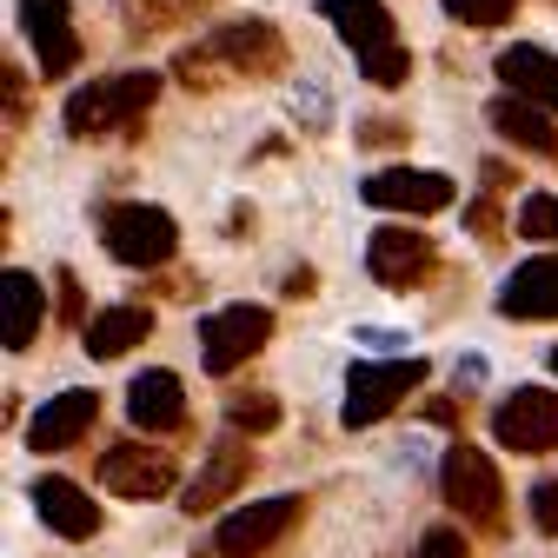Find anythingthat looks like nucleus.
Masks as SVG:
<instances>
[{"mask_svg":"<svg viewBox=\"0 0 558 558\" xmlns=\"http://www.w3.org/2000/svg\"><path fill=\"white\" fill-rule=\"evenodd\" d=\"M418 405H426V418H433V426H465V399L459 392H439V399H418Z\"/></svg>","mask_w":558,"mask_h":558,"instance_id":"e433bc0d","label":"nucleus"},{"mask_svg":"<svg viewBox=\"0 0 558 558\" xmlns=\"http://www.w3.org/2000/svg\"><path fill=\"white\" fill-rule=\"evenodd\" d=\"M319 14H326V27L339 34V47L353 53V66H360L366 87L392 94V87L412 81V53H405V40H399V21H392L386 0H319Z\"/></svg>","mask_w":558,"mask_h":558,"instance_id":"7ed1b4c3","label":"nucleus"},{"mask_svg":"<svg viewBox=\"0 0 558 558\" xmlns=\"http://www.w3.org/2000/svg\"><path fill=\"white\" fill-rule=\"evenodd\" d=\"M493 313H499L506 326H551V319H558V253L519 259V266L499 279Z\"/></svg>","mask_w":558,"mask_h":558,"instance_id":"2eb2a0df","label":"nucleus"},{"mask_svg":"<svg viewBox=\"0 0 558 558\" xmlns=\"http://www.w3.org/2000/svg\"><path fill=\"white\" fill-rule=\"evenodd\" d=\"M478 186H485V193H499V199H506V193H519V167L493 154V160H485V167H478Z\"/></svg>","mask_w":558,"mask_h":558,"instance_id":"c9c22d12","label":"nucleus"},{"mask_svg":"<svg viewBox=\"0 0 558 558\" xmlns=\"http://www.w3.org/2000/svg\"><path fill=\"white\" fill-rule=\"evenodd\" d=\"M220 0H120V21L133 40H154V34H180L193 21H206Z\"/></svg>","mask_w":558,"mask_h":558,"instance_id":"5701e85b","label":"nucleus"},{"mask_svg":"<svg viewBox=\"0 0 558 558\" xmlns=\"http://www.w3.org/2000/svg\"><path fill=\"white\" fill-rule=\"evenodd\" d=\"M512 233L525 246H558V193H525L512 214Z\"/></svg>","mask_w":558,"mask_h":558,"instance_id":"a878e982","label":"nucleus"},{"mask_svg":"<svg viewBox=\"0 0 558 558\" xmlns=\"http://www.w3.org/2000/svg\"><path fill=\"white\" fill-rule=\"evenodd\" d=\"M272 345V306H214V313H199V373H240L246 360H259Z\"/></svg>","mask_w":558,"mask_h":558,"instance_id":"0eeeda50","label":"nucleus"},{"mask_svg":"<svg viewBox=\"0 0 558 558\" xmlns=\"http://www.w3.org/2000/svg\"><path fill=\"white\" fill-rule=\"evenodd\" d=\"M147 339H154V306H147V300H107V306L87 319V332H81L87 360H100V366L140 353Z\"/></svg>","mask_w":558,"mask_h":558,"instance_id":"412c9836","label":"nucleus"},{"mask_svg":"<svg viewBox=\"0 0 558 558\" xmlns=\"http://www.w3.org/2000/svg\"><path fill=\"white\" fill-rule=\"evenodd\" d=\"M0 94H8V140H21L27 133V74H21V66L8 60V66H0Z\"/></svg>","mask_w":558,"mask_h":558,"instance_id":"2f4dec72","label":"nucleus"},{"mask_svg":"<svg viewBox=\"0 0 558 558\" xmlns=\"http://www.w3.org/2000/svg\"><path fill=\"white\" fill-rule=\"evenodd\" d=\"M94 227H100L107 259L126 272H167L180 259V220L154 199H100Z\"/></svg>","mask_w":558,"mask_h":558,"instance_id":"20e7f679","label":"nucleus"},{"mask_svg":"<svg viewBox=\"0 0 558 558\" xmlns=\"http://www.w3.org/2000/svg\"><path fill=\"white\" fill-rule=\"evenodd\" d=\"M14 21L34 47L40 81H66L81 66V27H74V0H14Z\"/></svg>","mask_w":558,"mask_h":558,"instance_id":"ddd939ff","label":"nucleus"},{"mask_svg":"<svg viewBox=\"0 0 558 558\" xmlns=\"http://www.w3.org/2000/svg\"><path fill=\"white\" fill-rule=\"evenodd\" d=\"M439 499L446 512H459V525L499 538L506 532V478H499V459L472 446V439H452L439 452Z\"/></svg>","mask_w":558,"mask_h":558,"instance_id":"39448f33","label":"nucleus"},{"mask_svg":"<svg viewBox=\"0 0 558 558\" xmlns=\"http://www.w3.org/2000/svg\"><path fill=\"white\" fill-rule=\"evenodd\" d=\"M126 418H133V433H186V386L180 373L167 366H147V373H133L126 379Z\"/></svg>","mask_w":558,"mask_h":558,"instance_id":"aec40b11","label":"nucleus"},{"mask_svg":"<svg viewBox=\"0 0 558 558\" xmlns=\"http://www.w3.org/2000/svg\"><path fill=\"white\" fill-rule=\"evenodd\" d=\"M360 199L373 214H399V220H433L446 206H459V180L433 173V167H379L360 180Z\"/></svg>","mask_w":558,"mask_h":558,"instance_id":"9b49d317","label":"nucleus"},{"mask_svg":"<svg viewBox=\"0 0 558 558\" xmlns=\"http://www.w3.org/2000/svg\"><path fill=\"white\" fill-rule=\"evenodd\" d=\"M525 512H532V532L538 538H558V472H545L532 493H525Z\"/></svg>","mask_w":558,"mask_h":558,"instance_id":"7c9ffc66","label":"nucleus"},{"mask_svg":"<svg viewBox=\"0 0 558 558\" xmlns=\"http://www.w3.org/2000/svg\"><path fill=\"white\" fill-rule=\"evenodd\" d=\"M366 272H373V287H386V293H418L439 272V240L426 227H412V220H386L366 240Z\"/></svg>","mask_w":558,"mask_h":558,"instance_id":"1a4fd4ad","label":"nucleus"},{"mask_svg":"<svg viewBox=\"0 0 558 558\" xmlns=\"http://www.w3.org/2000/svg\"><path fill=\"white\" fill-rule=\"evenodd\" d=\"M485 126H493L512 154H532V160L558 167V120L551 113H538V107H525L512 94H493V100H485Z\"/></svg>","mask_w":558,"mask_h":558,"instance_id":"4be33fe9","label":"nucleus"},{"mask_svg":"<svg viewBox=\"0 0 558 558\" xmlns=\"http://www.w3.org/2000/svg\"><path fill=\"white\" fill-rule=\"evenodd\" d=\"M253 439L246 433H220L214 446H206L199 472L186 478V493H180V512L186 519H206V512H220L233 493H246V478H253Z\"/></svg>","mask_w":558,"mask_h":558,"instance_id":"4468645a","label":"nucleus"},{"mask_svg":"<svg viewBox=\"0 0 558 558\" xmlns=\"http://www.w3.org/2000/svg\"><path fill=\"white\" fill-rule=\"evenodd\" d=\"M412 558H472V545H465L459 525H433V532H418Z\"/></svg>","mask_w":558,"mask_h":558,"instance_id":"473e14b6","label":"nucleus"},{"mask_svg":"<svg viewBox=\"0 0 558 558\" xmlns=\"http://www.w3.org/2000/svg\"><path fill=\"white\" fill-rule=\"evenodd\" d=\"M306 519L300 493H272V499H246L240 512H227L214 525V558H266L272 545H287V532Z\"/></svg>","mask_w":558,"mask_h":558,"instance_id":"9d476101","label":"nucleus"},{"mask_svg":"<svg viewBox=\"0 0 558 558\" xmlns=\"http://www.w3.org/2000/svg\"><path fill=\"white\" fill-rule=\"evenodd\" d=\"M27 506H34V519L53 532V538H66V545H81V538H94L107 519H100V499L87 493L81 478H66V472H40L34 485H27Z\"/></svg>","mask_w":558,"mask_h":558,"instance_id":"dca6fc26","label":"nucleus"},{"mask_svg":"<svg viewBox=\"0 0 558 558\" xmlns=\"http://www.w3.org/2000/svg\"><path fill=\"white\" fill-rule=\"evenodd\" d=\"M53 313L66 319V326H74V332H87V293H81V272L74 266H53Z\"/></svg>","mask_w":558,"mask_h":558,"instance_id":"c756f323","label":"nucleus"},{"mask_svg":"<svg viewBox=\"0 0 558 558\" xmlns=\"http://www.w3.org/2000/svg\"><path fill=\"white\" fill-rule=\"evenodd\" d=\"M353 345H373V353H386V360H405L412 353L405 326H353Z\"/></svg>","mask_w":558,"mask_h":558,"instance_id":"72a5a7b5","label":"nucleus"},{"mask_svg":"<svg viewBox=\"0 0 558 558\" xmlns=\"http://www.w3.org/2000/svg\"><path fill=\"white\" fill-rule=\"evenodd\" d=\"M94 478H100V493H113L126 506H154V499L180 493V459L167 446H147V439H120L100 452Z\"/></svg>","mask_w":558,"mask_h":558,"instance_id":"6e6552de","label":"nucleus"},{"mask_svg":"<svg viewBox=\"0 0 558 558\" xmlns=\"http://www.w3.org/2000/svg\"><path fill=\"white\" fill-rule=\"evenodd\" d=\"M519 14V0H446V21L452 27H472V34H493Z\"/></svg>","mask_w":558,"mask_h":558,"instance_id":"bb28decb","label":"nucleus"},{"mask_svg":"<svg viewBox=\"0 0 558 558\" xmlns=\"http://www.w3.org/2000/svg\"><path fill=\"white\" fill-rule=\"evenodd\" d=\"M94 418H100V392L94 386H66V392H53L47 405H34V418H27V452H40V459H53V452H66V446H81L87 433H94Z\"/></svg>","mask_w":558,"mask_h":558,"instance_id":"f3484780","label":"nucleus"},{"mask_svg":"<svg viewBox=\"0 0 558 558\" xmlns=\"http://www.w3.org/2000/svg\"><path fill=\"white\" fill-rule=\"evenodd\" d=\"M493 74H499V87H506L512 100H525V107H538V113L558 120V53H551V47L512 40V47L493 53Z\"/></svg>","mask_w":558,"mask_h":558,"instance_id":"a211bd4d","label":"nucleus"},{"mask_svg":"<svg viewBox=\"0 0 558 558\" xmlns=\"http://www.w3.org/2000/svg\"><path fill=\"white\" fill-rule=\"evenodd\" d=\"M319 293V272L313 266H293L287 279H279V300H313Z\"/></svg>","mask_w":558,"mask_h":558,"instance_id":"4c0bfd02","label":"nucleus"},{"mask_svg":"<svg viewBox=\"0 0 558 558\" xmlns=\"http://www.w3.org/2000/svg\"><path fill=\"white\" fill-rule=\"evenodd\" d=\"M160 87H167V81L154 74V66H120V74L87 81V87L66 94L60 126H66V140H81V147H94V140H126V133L147 126Z\"/></svg>","mask_w":558,"mask_h":558,"instance_id":"f03ea898","label":"nucleus"},{"mask_svg":"<svg viewBox=\"0 0 558 558\" xmlns=\"http://www.w3.org/2000/svg\"><path fill=\"white\" fill-rule=\"evenodd\" d=\"M293 66V47L266 14H240L220 21L206 40L173 53V81L186 94H220V87H253V81H279Z\"/></svg>","mask_w":558,"mask_h":558,"instance_id":"f257e3e1","label":"nucleus"},{"mask_svg":"<svg viewBox=\"0 0 558 558\" xmlns=\"http://www.w3.org/2000/svg\"><path fill=\"white\" fill-rule=\"evenodd\" d=\"M545 366H551V373H558V345H551V353H545Z\"/></svg>","mask_w":558,"mask_h":558,"instance_id":"58836bf2","label":"nucleus"},{"mask_svg":"<svg viewBox=\"0 0 558 558\" xmlns=\"http://www.w3.org/2000/svg\"><path fill=\"white\" fill-rule=\"evenodd\" d=\"M287 120H293L306 140H326V133H332V120H339V107H332V87H326L319 74H300V81L287 87Z\"/></svg>","mask_w":558,"mask_h":558,"instance_id":"b1692460","label":"nucleus"},{"mask_svg":"<svg viewBox=\"0 0 558 558\" xmlns=\"http://www.w3.org/2000/svg\"><path fill=\"white\" fill-rule=\"evenodd\" d=\"M446 373H452V392H459V399H465V392H478L485 379H493L485 353H452V366H446Z\"/></svg>","mask_w":558,"mask_h":558,"instance_id":"f704fd0d","label":"nucleus"},{"mask_svg":"<svg viewBox=\"0 0 558 558\" xmlns=\"http://www.w3.org/2000/svg\"><path fill=\"white\" fill-rule=\"evenodd\" d=\"M426 379H433V360L426 353H405V360H353V366H345V392H339V426L345 433L379 426V418H392Z\"/></svg>","mask_w":558,"mask_h":558,"instance_id":"423d86ee","label":"nucleus"},{"mask_svg":"<svg viewBox=\"0 0 558 558\" xmlns=\"http://www.w3.org/2000/svg\"><path fill=\"white\" fill-rule=\"evenodd\" d=\"M279 418H287V405L272 392H227V433L266 439V433H279Z\"/></svg>","mask_w":558,"mask_h":558,"instance_id":"393cba45","label":"nucleus"},{"mask_svg":"<svg viewBox=\"0 0 558 558\" xmlns=\"http://www.w3.org/2000/svg\"><path fill=\"white\" fill-rule=\"evenodd\" d=\"M459 227L472 233V240H485V246H506V214H499V193H478L465 214H459Z\"/></svg>","mask_w":558,"mask_h":558,"instance_id":"c85d7f7f","label":"nucleus"},{"mask_svg":"<svg viewBox=\"0 0 558 558\" xmlns=\"http://www.w3.org/2000/svg\"><path fill=\"white\" fill-rule=\"evenodd\" d=\"M405 140H412V126H405L399 113H360V120H353V147H366V154L405 147Z\"/></svg>","mask_w":558,"mask_h":558,"instance_id":"cd10ccee","label":"nucleus"},{"mask_svg":"<svg viewBox=\"0 0 558 558\" xmlns=\"http://www.w3.org/2000/svg\"><path fill=\"white\" fill-rule=\"evenodd\" d=\"M47 287L53 279H34L27 266L0 272V345L8 353H34V339L47 326Z\"/></svg>","mask_w":558,"mask_h":558,"instance_id":"6ab92c4d","label":"nucleus"},{"mask_svg":"<svg viewBox=\"0 0 558 558\" xmlns=\"http://www.w3.org/2000/svg\"><path fill=\"white\" fill-rule=\"evenodd\" d=\"M493 439L519 459H545L558 452V392L551 386H512L493 405Z\"/></svg>","mask_w":558,"mask_h":558,"instance_id":"f8f14e48","label":"nucleus"}]
</instances>
